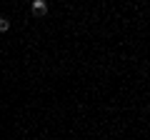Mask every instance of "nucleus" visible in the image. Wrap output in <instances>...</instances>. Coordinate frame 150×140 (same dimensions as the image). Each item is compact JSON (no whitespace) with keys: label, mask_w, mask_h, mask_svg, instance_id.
<instances>
[{"label":"nucleus","mask_w":150,"mask_h":140,"mask_svg":"<svg viewBox=\"0 0 150 140\" xmlns=\"http://www.w3.org/2000/svg\"><path fill=\"white\" fill-rule=\"evenodd\" d=\"M8 28H10V20L8 18H0V33H8Z\"/></svg>","instance_id":"nucleus-2"},{"label":"nucleus","mask_w":150,"mask_h":140,"mask_svg":"<svg viewBox=\"0 0 150 140\" xmlns=\"http://www.w3.org/2000/svg\"><path fill=\"white\" fill-rule=\"evenodd\" d=\"M33 13H35V15H45V13H48V3H45V0H33Z\"/></svg>","instance_id":"nucleus-1"}]
</instances>
